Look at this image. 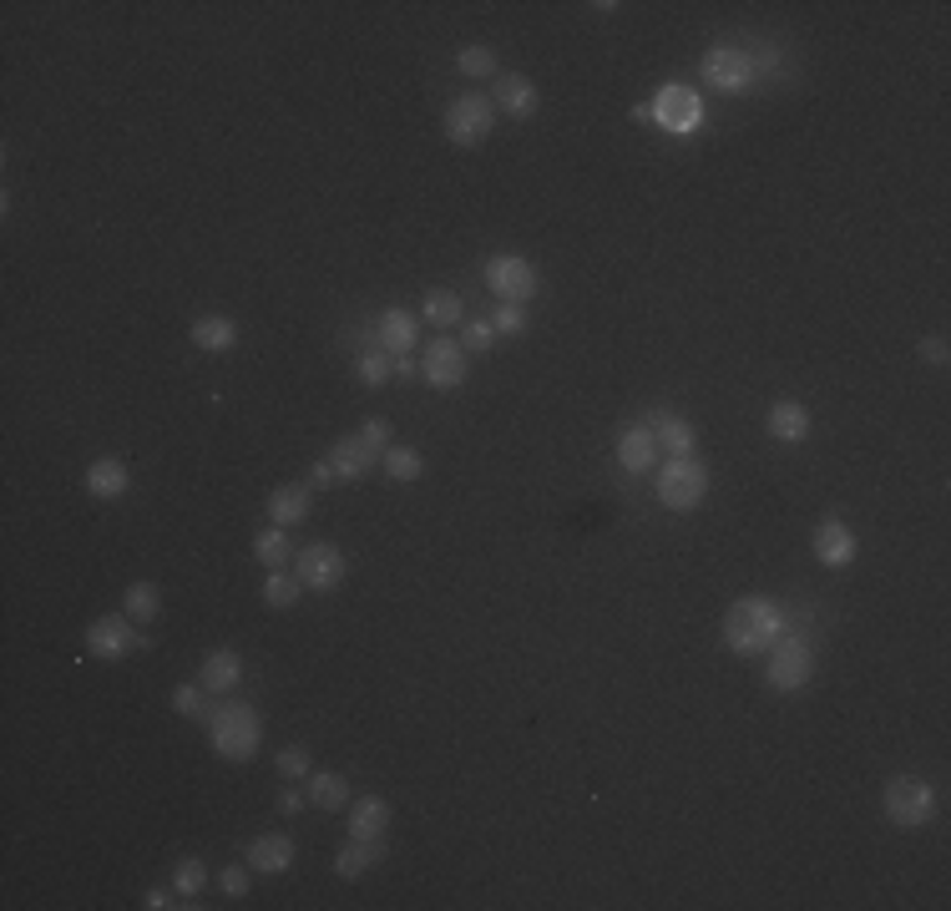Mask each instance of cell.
Instances as JSON below:
<instances>
[{"label": "cell", "instance_id": "1", "mask_svg": "<svg viewBox=\"0 0 951 911\" xmlns=\"http://www.w3.org/2000/svg\"><path fill=\"white\" fill-rule=\"evenodd\" d=\"M779 633H790V617H785V608L775 598H739L724 613V644L734 653H744V659H760Z\"/></svg>", "mask_w": 951, "mask_h": 911}, {"label": "cell", "instance_id": "2", "mask_svg": "<svg viewBox=\"0 0 951 911\" xmlns=\"http://www.w3.org/2000/svg\"><path fill=\"white\" fill-rule=\"evenodd\" d=\"M208 735H213V750L223 760H253L259 739H264V724L249 704H218L208 714Z\"/></svg>", "mask_w": 951, "mask_h": 911}, {"label": "cell", "instance_id": "3", "mask_svg": "<svg viewBox=\"0 0 951 911\" xmlns=\"http://www.w3.org/2000/svg\"><path fill=\"white\" fill-rule=\"evenodd\" d=\"M703 87L724 91V97H744L754 82H760V61H754V51H744V46L734 41H718L709 57H703Z\"/></svg>", "mask_w": 951, "mask_h": 911}, {"label": "cell", "instance_id": "4", "mask_svg": "<svg viewBox=\"0 0 951 911\" xmlns=\"http://www.w3.org/2000/svg\"><path fill=\"white\" fill-rule=\"evenodd\" d=\"M709 497V466L693 456H668L659 466V501L668 512H693Z\"/></svg>", "mask_w": 951, "mask_h": 911}, {"label": "cell", "instance_id": "5", "mask_svg": "<svg viewBox=\"0 0 951 911\" xmlns=\"http://www.w3.org/2000/svg\"><path fill=\"white\" fill-rule=\"evenodd\" d=\"M440 127H446V137H451L455 148H481L486 137H491V127H497V107L481 91H466V97H455L446 107Z\"/></svg>", "mask_w": 951, "mask_h": 911}, {"label": "cell", "instance_id": "6", "mask_svg": "<svg viewBox=\"0 0 951 911\" xmlns=\"http://www.w3.org/2000/svg\"><path fill=\"white\" fill-rule=\"evenodd\" d=\"M764 653H769L764 674H769V684H775V689H785V694L805 689L810 674H815V653H810V644L800 638V633H779Z\"/></svg>", "mask_w": 951, "mask_h": 911}, {"label": "cell", "instance_id": "7", "mask_svg": "<svg viewBox=\"0 0 951 911\" xmlns=\"http://www.w3.org/2000/svg\"><path fill=\"white\" fill-rule=\"evenodd\" d=\"M931 810H937V795H931V785L916 775H896L891 785H886V815H891L901 831H916V825L931 821Z\"/></svg>", "mask_w": 951, "mask_h": 911}, {"label": "cell", "instance_id": "8", "mask_svg": "<svg viewBox=\"0 0 951 911\" xmlns=\"http://www.w3.org/2000/svg\"><path fill=\"white\" fill-rule=\"evenodd\" d=\"M486 289L501 299V304H527L537 295V269L522 259V253H497L486 264Z\"/></svg>", "mask_w": 951, "mask_h": 911}, {"label": "cell", "instance_id": "9", "mask_svg": "<svg viewBox=\"0 0 951 911\" xmlns=\"http://www.w3.org/2000/svg\"><path fill=\"white\" fill-rule=\"evenodd\" d=\"M293 577H299L304 588H314V592H335L339 583H345V552L329 547V542L304 547V552L293 558Z\"/></svg>", "mask_w": 951, "mask_h": 911}, {"label": "cell", "instance_id": "10", "mask_svg": "<svg viewBox=\"0 0 951 911\" xmlns=\"http://www.w3.org/2000/svg\"><path fill=\"white\" fill-rule=\"evenodd\" d=\"M653 117L668 127V133L688 137L693 127H699L703 117V102H699V91H688L678 87V82H668V87H659V97H653Z\"/></svg>", "mask_w": 951, "mask_h": 911}, {"label": "cell", "instance_id": "11", "mask_svg": "<svg viewBox=\"0 0 951 911\" xmlns=\"http://www.w3.org/2000/svg\"><path fill=\"white\" fill-rule=\"evenodd\" d=\"M87 648H91V659H122L127 648H147V633H137L127 613L97 617L87 628Z\"/></svg>", "mask_w": 951, "mask_h": 911}, {"label": "cell", "instance_id": "12", "mask_svg": "<svg viewBox=\"0 0 951 911\" xmlns=\"http://www.w3.org/2000/svg\"><path fill=\"white\" fill-rule=\"evenodd\" d=\"M421 370H425V380L436 385V390L466 385V350H461V339H436V345L425 350Z\"/></svg>", "mask_w": 951, "mask_h": 911}, {"label": "cell", "instance_id": "13", "mask_svg": "<svg viewBox=\"0 0 951 911\" xmlns=\"http://www.w3.org/2000/svg\"><path fill=\"white\" fill-rule=\"evenodd\" d=\"M810 547H815V558L825 562V567H850V558H855V532H850L840 516H825V522L810 532Z\"/></svg>", "mask_w": 951, "mask_h": 911}, {"label": "cell", "instance_id": "14", "mask_svg": "<svg viewBox=\"0 0 951 911\" xmlns=\"http://www.w3.org/2000/svg\"><path fill=\"white\" fill-rule=\"evenodd\" d=\"M643 426L653 430V441H659V456H693V426H688L678 411H648Z\"/></svg>", "mask_w": 951, "mask_h": 911}, {"label": "cell", "instance_id": "15", "mask_svg": "<svg viewBox=\"0 0 951 911\" xmlns=\"http://www.w3.org/2000/svg\"><path fill=\"white\" fill-rule=\"evenodd\" d=\"M243 861H249V871H259V876H278V871L293 866V840L268 831V836L249 840V856H243Z\"/></svg>", "mask_w": 951, "mask_h": 911}, {"label": "cell", "instance_id": "16", "mask_svg": "<svg viewBox=\"0 0 951 911\" xmlns=\"http://www.w3.org/2000/svg\"><path fill=\"white\" fill-rule=\"evenodd\" d=\"M375 339H380L385 354H410L415 350V339H421V320L405 314V309H385L380 324H375Z\"/></svg>", "mask_w": 951, "mask_h": 911}, {"label": "cell", "instance_id": "17", "mask_svg": "<svg viewBox=\"0 0 951 911\" xmlns=\"http://www.w3.org/2000/svg\"><path fill=\"white\" fill-rule=\"evenodd\" d=\"M617 466L623 471H653L659 466V441H653V430H648L643 421L617 436Z\"/></svg>", "mask_w": 951, "mask_h": 911}, {"label": "cell", "instance_id": "18", "mask_svg": "<svg viewBox=\"0 0 951 911\" xmlns=\"http://www.w3.org/2000/svg\"><path fill=\"white\" fill-rule=\"evenodd\" d=\"M127 466H122L117 456H102V461H91L87 466V491L97 501H117V497H127Z\"/></svg>", "mask_w": 951, "mask_h": 911}, {"label": "cell", "instance_id": "19", "mask_svg": "<svg viewBox=\"0 0 951 911\" xmlns=\"http://www.w3.org/2000/svg\"><path fill=\"white\" fill-rule=\"evenodd\" d=\"M764 426H769L775 441H805L810 436V411L800 405V400H775L769 415H764Z\"/></svg>", "mask_w": 951, "mask_h": 911}, {"label": "cell", "instance_id": "20", "mask_svg": "<svg viewBox=\"0 0 951 911\" xmlns=\"http://www.w3.org/2000/svg\"><path fill=\"white\" fill-rule=\"evenodd\" d=\"M385 825H390V806H385L380 795H360L350 810V836L354 840H380Z\"/></svg>", "mask_w": 951, "mask_h": 911}, {"label": "cell", "instance_id": "21", "mask_svg": "<svg viewBox=\"0 0 951 911\" xmlns=\"http://www.w3.org/2000/svg\"><path fill=\"white\" fill-rule=\"evenodd\" d=\"M238 678H243V663H238L234 648H213L203 659V689L208 694H234Z\"/></svg>", "mask_w": 951, "mask_h": 911}, {"label": "cell", "instance_id": "22", "mask_svg": "<svg viewBox=\"0 0 951 911\" xmlns=\"http://www.w3.org/2000/svg\"><path fill=\"white\" fill-rule=\"evenodd\" d=\"M304 790H309V800H314L320 810H345V806H350V779L335 775V770H309Z\"/></svg>", "mask_w": 951, "mask_h": 911}, {"label": "cell", "instance_id": "23", "mask_svg": "<svg viewBox=\"0 0 951 911\" xmlns=\"http://www.w3.org/2000/svg\"><path fill=\"white\" fill-rule=\"evenodd\" d=\"M491 107L512 112V117H531V112H537V87H531L527 76H497V97H491Z\"/></svg>", "mask_w": 951, "mask_h": 911}, {"label": "cell", "instance_id": "24", "mask_svg": "<svg viewBox=\"0 0 951 911\" xmlns=\"http://www.w3.org/2000/svg\"><path fill=\"white\" fill-rule=\"evenodd\" d=\"M192 345L208 354H223L238 345V324L223 320V314H203V320H192Z\"/></svg>", "mask_w": 951, "mask_h": 911}, {"label": "cell", "instance_id": "25", "mask_svg": "<svg viewBox=\"0 0 951 911\" xmlns=\"http://www.w3.org/2000/svg\"><path fill=\"white\" fill-rule=\"evenodd\" d=\"M309 486H274V497H268V516H274V527H293V522H304L309 516Z\"/></svg>", "mask_w": 951, "mask_h": 911}, {"label": "cell", "instance_id": "26", "mask_svg": "<svg viewBox=\"0 0 951 911\" xmlns=\"http://www.w3.org/2000/svg\"><path fill=\"white\" fill-rule=\"evenodd\" d=\"M380 856H385V836H380V840H354V836H350V846L335 856V876L354 882V876H365L370 861H380Z\"/></svg>", "mask_w": 951, "mask_h": 911}, {"label": "cell", "instance_id": "27", "mask_svg": "<svg viewBox=\"0 0 951 911\" xmlns=\"http://www.w3.org/2000/svg\"><path fill=\"white\" fill-rule=\"evenodd\" d=\"M370 461H375V456L360 446V436H345V441H335V451H329V466H335L339 482H354V476H365Z\"/></svg>", "mask_w": 951, "mask_h": 911}, {"label": "cell", "instance_id": "28", "mask_svg": "<svg viewBox=\"0 0 951 911\" xmlns=\"http://www.w3.org/2000/svg\"><path fill=\"white\" fill-rule=\"evenodd\" d=\"M425 320L436 324V329H455V324L466 320V304H461V295H451V289H430V295H425Z\"/></svg>", "mask_w": 951, "mask_h": 911}, {"label": "cell", "instance_id": "29", "mask_svg": "<svg viewBox=\"0 0 951 911\" xmlns=\"http://www.w3.org/2000/svg\"><path fill=\"white\" fill-rule=\"evenodd\" d=\"M158 608H162V592L152 588V583H133V588H127V598H122V613L133 617V623H152V617H158Z\"/></svg>", "mask_w": 951, "mask_h": 911}, {"label": "cell", "instance_id": "30", "mask_svg": "<svg viewBox=\"0 0 951 911\" xmlns=\"http://www.w3.org/2000/svg\"><path fill=\"white\" fill-rule=\"evenodd\" d=\"M380 461H385V471H390L396 482H421L425 476V456L415 451V446H390Z\"/></svg>", "mask_w": 951, "mask_h": 911}, {"label": "cell", "instance_id": "31", "mask_svg": "<svg viewBox=\"0 0 951 911\" xmlns=\"http://www.w3.org/2000/svg\"><path fill=\"white\" fill-rule=\"evenodd\" d=\"M299 592H304V583L293 573H284V567H274V573L264 577V603L268 608H293L299 603Z\"/></svg>", "mask_w": 951, "mask_h": 911}, {"label": "cell", "instance_id": "32", "mask_svg": "<svg viewBox=\"0 0 951 911\" xmlns=\"http://www.w3.org/2000/svg\"><path fill=\"white\" fill-rule=\"evenodd\" d=\"M253 558L264 562L268 573H274V567H284V562L293 558V552H289V537H284V532H278V527L259 532V537H253Z\"/></svg>", "mask_w": 951, "mask_h": 911}, {"label": "cell", "instance_id": "33", "mask_svg": "<svg viewBox=\"0 0 951 911\" xmlns=\"http://www.w3.org/2000/svg\"><path fill=\"white\" fill-rule=\"evenodd\" d=\"M208 886V866L198 861V856H188V861H177V871H173V891L177 897H188V901H198V891Z\"/></svg>", "mask_w": 951, "mask_h": 911}, {"label": "cell", "instance_id": "34", "mask_svg": "<svg viewBox=\"0 0 951 911\" xmlns=\"http://www.w3.org/2000/svg\"><path fill=\"white\" fill-rule=\"evenodd\" d=\"M396 375V354H385V350H365L360 354V380L375 390V385H385Z\"/></svg>", "mask_w": 951, "mask_h": 911}, {"label": "cell", "instance_id": "35", "mask_svg": "<svg viewBox=\"0 0 951 911\" xmlns=\"http://www.w3.org/2000/svg\"><path fill=\"white\" fill-rule=\"evenodd\" d=\"M455 66H461L466 76H501L497 72V51H491V46H466V51L455 57Z\"/></svg>", "mask_w": 951, "mask_h": 911}, {"label": "cell", "instance_id": "36", "mask_svg": "<svg viewBox=\"0 0 951 911\" xmlns=\"http://www.w3.org/2000/svg\"><path fill=\"white\" fill-rule=\"evenodd\" d=\"M274 770H278L284 779H309L314 760H309L304 745H289V750H278V754H274Z\"/></svg>", "mask_w": 951, "mask_h": 911}, {"label": "cell", "instance_id": "37", "mask_svg": "<svg viewBox=\"0 0 951 911\" xmlns=\"http://www.w3.org/2000/svg\"><path fill=\"white\" fill-rule=\"evenodd\" d=\"M491 329H497V335H522V329H527V309L522 304H497Z\"/></svg>", "mask_w": 951, "mask_h": 911}, {"label": "cell", "instance_id": "38", "mask_svg": "<svg viewBox=\"0 0 951 911\" xmlns=\"http://www.w3.org/2000/svg\"><path fill=\"white\" fill-rule=\"evenodd\" d=\"M491 345H497V329H491V320H466L461 350H491Z\"/></svg>", "mask_w": 951, "mask_h": 911}, {"label": "cell", "instance_id": "39", "mask_svg": "<svg viewBox=\"0 0 951 911\" xmlns=\"http://www.w3.org/2000/svg\"><path fill=\"white\" fill-rule=\"evenodd\" d=\"M203 684H177L173 689V709L177 714H203Z\"/></svg>", "mask_w": 951, "mask_h": 911}, {"label": "cell", "instance_id": "40", "mask_svg": "<svg viewBox=\"0 0 951 911\" xmlns=\"http://www.w3.org/2000/svg\"><path fill=\"white\" fill-rule=\"evenodd\" d=\"M360 446H365L370 456H385V451H390V430H385V421H370V426L360 430Z\"/></svg>", "mask_w": 951, "mask_h": 911}, {"label": "cell", "instance_id": "41", "mask_svg": "<svg viewBox=\"0 0 951 911\" xmlns=\"http://www.w3.org/2000/svg\"><path fill=\"white\" fill-rule=\"evenodd\" d=\"M218 886H223V891H228L234 901H238V897H249V866H228V871L218 876Z\"/></svg>", "mask_w": 951, "mask_h": 911}, {"label": "cell", "instance_id": "42", "mask_svg": "<svg viewBox=\"0 0 951 911\" xmlns=\"http://www.w3.org/2000/svg\"><path fill=\"white\" fill-rule=\"evenodd\" d=\"M299 806H304V795H299V790H284V800H278V810H284V815H299Z\"/></svg>", "mask_w": 951, "mask_h": 911}, {"label": "cell", "instance_id": "43", "mask_svg": "<svg viewBox=\"0 0 951 911\" xmlns=\"http://www.w3.org/2000/svg\"><path fill=\"white\" fill-rule=\"evenodd\" d=\"M309 482H314V486H329V482H339V476H335V466H329V461H320V466H314V476H309Z\"/></svg>", "mask_w": 951, "mask_h": 911}, {"label": "cell", "instance_id": "44", "mask_svg": "<svg viewBox=\"0 0 951 911\" xmlns=\"http://www.w3.org/2000/svg\"><path fill=\"white\" fill-rule=\"evenodd\" d=\"M926 360H931V365H941V360H947V339H931V345H926Z\"/></svg>", "mask_w": 951, "mask_h": 911}, {"label": "cell", "instance_id": "45", "mask_svg": "<svg viewBox=\"0 0 951 911\" xmlns=\"http://www.w3.org/2000/svg\"><path fill=\"white\" fill-rule=\"evenodd\" d=\"M415 375V365H410V354H396V380H410Z\"/></svg>", "mask_w": 951, "mask_h": 911}, {"label": "cell", "instance_id": "46", "mask_svg": "<svg viewBox=\"0 0 951 911\" xmlns=\"http://www.w3.org/2000/svg\"><path fill=\"white\" fill-rule=\"evenodd\" d=\"M147 907L162 911V907H173V901H167V891H147Z\"/></svg>", "mask_w": 951, "mask_h": 911}]
</instances>
